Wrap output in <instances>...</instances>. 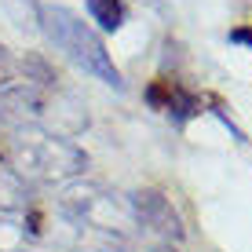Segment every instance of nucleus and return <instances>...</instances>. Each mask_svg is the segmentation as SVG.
Segmentation results:
<instances>
[{"label": "nucleus", "instance_id": "nucleus-1", "mask_svg": "<svg viewBox=\"0 0 252 252\" xmlns=\"http://www.w3.org/2000/svg\"><path fill=\"white\" fill-rule=\"evenodd\" d=\"M40 30H44V37L63 51L77 69L99 77V81L110 84V88H125V81H121L117 66L110 63L106 48H102V40H99V33H92L88 22H81L73 11L44 4V7H40Z\"/></svg>", "mask_w": 252, "mask_h": 252}, {"label": "nucleus", "instance_id": "nucleus-2", "mask_svg": "<svg viewBox=\"0 0 252 252\" xmlns=\"http://www.w3.org/2000/svg\"><path fill=\"white\" fill-rule=\"evenodd\" d=\"M88 15L99 22V30L117 33L121 26H125L128 7H125V0H88Z\"/></svg>", "mask_w": 252, "mask_h": 252}, {"label": "nucleus", "instance_id": "nucleus-3", "mask_svg": "<svg viewBox=\"0 0 252 252\" xmlns=\"http://www.w3.org/2000/svg\"><path fill=\"white\" fill-rule=\"evenodd\" d=\"M230 40H241V44H252V33H249V30H234V33H230Z\"/></svg>", "mask_w": 252, "mask_h": 252}]
</instances>
